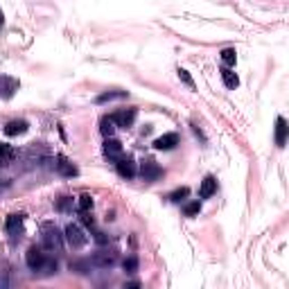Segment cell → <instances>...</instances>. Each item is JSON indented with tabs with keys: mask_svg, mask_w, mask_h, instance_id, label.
I'll use <instances>...</instances> for the list:
<instances>
[{
	"mask_svg": "<svg viewBox=\"0 0 289 289\" xmlns=\"http://www.w3.org/2000/svg\"><path fill=\"white\" fill-rule=\"evenodd\" d=\"M16 149L9 147V144H0V165H9V163H14V158H16Z\"/></svg>",
	"mask_w": 289,
	"mask_h": 289,
	"instance_id": "cell-18",
	"label": "cell"
},
{
	"mask_svg": "<svg viewBox=\"0 0 289 289\" xmlns=\"http://www.w3.org/2000/svg\"><path fill=\"white\" fill-rule=\"evenodd\" d=\"M39 271H41V276H52V273H57V260H50L48 258Z\"/></svg>",
	"mask_w": 289,
	"mask_h": 289,
	"instance_id": "cell-24",
	"label": "cell"
},
{
	"mask_svg": "<svg viewBox=\"0 0 289 289\" xmlns=\"http://www.w3.org/2000/svg\"><path fill=\"white\" fill-rule=\"evenodd\" d=\"M176 144H179V133H163L161 138H156L154 140V147L158 149V152H170V149H174Z\"/></svg>",
	"mask_w": 289,
	"mask_h": 289,
	"instance_id": "cell-11",
	"label": "cell"
},
{
	"mask_svg": "<svg viewBox=\"0 0 289 289\" xmlns=\"http://www.w3.org/2000/svg\"><path fill=\"white\" fill-rule=\"evenodd\" d=\"M102 152H104V156L109 158V161H118L120 156H124V149H122V142L115 140V138H106L104 144H102Z\"/></svg>",
	"mask_w": 289,
	"mask_h": 289,
	"instance_id": "cell-9",
	"label": "cell"
},
{
	"mask_svg": "<svg viewBox=\"0 0 289 289\" xmlns=\"http://www.w3.org/2000/svg\"><path fill=\"white\" fill-rule=\"evenodd\" d=\"M91 262L100 269H111L115 262H118V253L115 251H106V249H100L97 253H93Z\"/></svg>",
	"mask_w": 289,
	"mask_h": 289,
	"instance_id": "cell-7",
	"label": "cell"
},
{
	"mask_svg": "<svg viewBox=\"0 0 289 289\" xmlns=\"http://www.w3.org/2000/svg\"><path fill=\"white\" fill-rule=\"evenodd\" d=\"M79 217H82V224H84V226L95 228V219H93L91 210H82V212H79Z\"/></svg>",
	"mask_w": 289,
	"mask_h": 289,
	"instance_id": "cell-28",
	"label": "cell"
},
{
	"mask_svg": "<svg viewBox=\"0 0 289 289\" xmlns=\"http://www.w3.org/2000/svg\"><path fill=\"white\" fill-rule=\"evenodd\" d=\"M77 210H93V197L91 194H82V197L77 199Z\"/></svg>",
	"mask_w": 289,
	"mask_h": 289,
	"instance_id": "cell-21",
	"label": "cell"
},
{
	"mask_svg": "<svg viewBox=\"0 0 289 289\" xmlns=\"http://www.w3.org/2000/svg\"><path fill=\"white\" fill-rule=\"evenodd\" d=\"M45 260H48V255H45L43 246H30V249H27L25 262H27V267H30L32 271H39V269L43 267Z\"/></svg>",
	"mask_w": 289,
	"mask_h": 289,
	"instance_id": "cell-3",
	"label": "cell"
},
{
	"mask_svg": "<svg viewBox=\"0 0 289 289\" xmlns=\"http://www.w3.org/2000/svg\"><path fill=\"white\" fill-rule=\"evenodd\" d=\"M3 23H5V21H3V12H0V27H3Z\"/></svg>",
	"mask_w": 289,
	"mask_h": 289,
	"instance_id": "cell-31",
	"label": "cell"
},
{
	"mask_svg": "<svg viewBox=\"0 0 289 289\" xmlns=\"http://www.w3.org/2000/svg\"><path fill=\"white\" fill-rule=\"evenodd\" d=\"M63 237H66V242L73 246V249H82V246L88 242L86 233H84L77 224H68L66 231H63Z\"/></svg>",
	"mask_w": 289,
	"mask_h": 289,
	"instance_id": "cell-2",
	"label": "cell"
},
{
	"mask_svg": "<svg viewBox=\"0 0 289 289\" xmlns=\"http://www.w3.org/2000/svg\"><path fill=\"white\" fill-rule=\"evenodd\" d=\"M23 222H25V215H9L7 222H5V231L9 233L12 237H18L23 233Z\"/></svg>",
	"mask_w": 289,
	"mask_h": 289,
	"instance_id": "cell-12",
	"label": "cell"
},
{
	"mask_svg": "<svg viewBox=\"0 0 289 289\" xmlns=\"http://www.w3.org/2000/svg\"><path fill=\"white\" fill-rule=\"evenodd\" d=\"M27 127H30V124H27L25 120H9L3 131H5V136H21V133L27 131Z\"/></svg>",
	"mask_w": 289,
	"mask_h": 289,
	"instance_id": "cell-13",
	"label": "cell"
},
{
	"mask_svg": "<svg viewBox=\"0 0 289 289\" xmlns=\"http://www.w3.org/2000/svg\"><path fill=\"white\" fill-rule=\"evenodd\" d=\"M140 176L147 183H154V181H158L163 176V167L158 165L156 161H152V158H147V161L140 163Z\"/></svg>",
	"mask_w": 289,
	"mask_h": 289,
	"instance_id": "cell-5",
	"label": "cell"
},
{
	"mask_svg": "<svg viewBox=\"0 0 289 289\" xmlns=\"http://www.w3.org/2000/svg\"><path fill=\"white\" fill-rule=\"evenodd\" d=\"M63 240H66V237H63V233L59 231L52 222H48V224H43V226H41V242H43V249H48V251H61Z\"/></svg>",
	"mask_w": 289,
	"mask_h": 289,
	"instance_id": "cell-1",
	"label": "cell"
},
{
	"mask_svg": "<svg viewBox=\"0 0 289 289\" xmlns=\"http://www.w3.org/2000/svg\"><path fill=\"white\" fill-rule=\"evenodd\" d=\"M21 88V82L14 77H9V75H0V97L3 100H9V97H14V93Z\"/></svg>",
	"mask_w": 289,
	"mask_h": 289,
	"instance_id": "cell-8",
	"label": "cell"
},
{
	"mask_svg": "<svg viewBox=\"0 0 289 289\" xmlns=\"http://www.w3.org/2000/svg\"><path fill=\"white\" fill-rule=\"evenodd\" d=\"M136 115H138V109H122V111H115V113L109 115V118L113 120L115 127L129 129V127H133V122H136Z\"/></svg>",
	"mask_w": 289,
	"mask_h": 289,
	"instance_id": "cell-4",
	"label": "cell"
},
{
	"mask_svg": "<svg viewBox=\"0 0 289 289\" xmlns=\"http://www.w3.org/2000/svg\"><path fill=\"white\" fill-rule=\"evenodd\" d=\"M115 170H118V174L122 176V179H127V181L138 174L136 161H133L131 156H120L118 161H115Z\"/></svg>",
	"mask_w": 289,
	"mask_h": 289,
	"instance_id": "cell-6",
	"label": "cell"
},
{
	"mask_svg": "<svg viewBox=\"0 0 289 289\" xmlns=\"http://www.w3.org/2000/svg\"><path fill=\"white\" fill-rule=\"evenodd\" d=\"M188 194H190L188 188H179V190H174V192H172L167 199H170V201H174V203H181L183 199H188Z\"/></svg>",
	"mask_w": 289,
	"mask_h": 289,
	"instance_id": "cell-26",
	"label": "cell"
},
{
	"mask_svg": "<svg viewBox=\"0 0 289 289\" xmlns=\"http://www.w3.org/2000/svg\"><path fill=\"white\" fill-rule=\"evenodd\" d=\"M183 212L185 217H197L199 212H201V201H190L183 206Z\"/></svg>",
	"mask_w": 289,
	"mask_h": 289,
	"instance_id": "cell-20",
	"label": "cell"
},
{
	"mask_svg": "<svg viewBox=\"0 0 289 289\" xmlns=\"http://www.w3.org/2000/svg\"><path fill=\"white\" fill-rule=\"evenodd\" d=\"M138 264H140V262H138L136 255H129V258L122 262V267H124V271H127V273H136L138 271Z\"/></svg>",
	"mask_w": 289,
	"mask_h": 289,
	"instance_id": "cell-25",
	"label": "cell"
},
{
	"mask_svg": "<svg viewBox=\"0 0 289 289\" xmlns=\"http://www.w3.org/2000/svg\"><path fill=\"white\" fill-rule=\"evenodd\" d=\"M73 206H75L73 197H59V201H57V210L59 212H70Z\"/></svg>",
	"mask_w": 289,
	"mask_h": 289,
	"instance_id": "cell-22",
	"label": "cell"
},
{
	"mask_svg": "<svg viewBox=\"0 0 289 289\" xmlns=\"http://www.w3.org/2000/svg\"><path fill=\"white\" fill-rule=\"evenodd\" d=\"M129 93L127 91H109V93H102V95L95 97L97 104H106V102H113V100H124Z\"/></svg>",
	"mask_w": 289,
	"mask_h": 289,
	"instance_id": "cell-17",
	"label": "cell"
},
{
	"mask_svg": "<svg viewBox=\"0 0 289 289\" xmlns=\"http://www.w3.org/2000/svg\"><path fill=\"white\" fill-rule=\"evenodd\" d=\"M70 271L86 276V273H88V262H86V260H75V262H70Z\"/></svg>",
	"mask_w": 289,
	"mask_h": 289,
	"instance_id": "cell-27",
	"label": "cell"
},
{
	"mask_svg": "<svg viewBox=\"0 0 289 289\" xmlns=\"http://www.w3.org/2000/svg\"><path fill=\"white\" fill-rule=\"evenodd\" d=\"M287 131H289L287 120L280 115V118L276 120V144H278V147H285V142H287Z\"/></svg>",
	"mask_w": 289,
	"mask_h": 289,
	"instance_id": "cell-15",
	"label": "cell"
},
{
	"mask_svg": "<svg viewBox=\"0 0 289 289\" xmlns=\"http://www.w3.org/2000/svg\"><path fill=\"white\" fill-rule=\"evenodd\" d=\"M215 192H217V179H215V176L208 174L206 179L201 181V188H199V197H201V199H210Z\"/></svg>",
	"mask_w": 289,
	"mask_h": 289,
	"instance_id": "cell-14",
	"label": "cell"
},
{
	"mask_svg": "<svg viewBox=\"0 0 289 289\" xmlns=\"http://www.w3.org/2000/svg\"><path fill=\"white\" fill-rule=\"evenodd\" d=\"M179 77H181V82H183V84H188L190 88H194V82H192V77H190V73H188V70L179 68Z\"/></svg>",
	"mask_w": 289,
	"mask_h": 289,
	"instance_id": "cell-29",
	"label": "cell"
},
{
	"mask_svg": "<svg viewBox=\"0 0 289 289\" xmlns=\"http://www.w3.org/2000/svg\"><path fill=\"white\" fill-rule=\"evenodd\" d=\"M54 170H57L61 176H68V179H73V176H77V174H79L77 165H75L73 161H68L66 156H57V163H54Z\"/></svg>",
	"mask_w": 289,
	"mask_h": 289,
	"instance_id": "cell-10",
	"label": "cell"
},
{
	"mask_svg": "<svg viewBox=\"0 0 289 289\" xmlns=\"http://www.w3.org/2000/svg\"><path fill=\"white\" fill-rule=\"evenodd\" d=\"M100 133L104 138H113V133H115V124H113V120L109 118V115H104V118L100 120Z\"/></svg>",
	"mask_w": 289,
	"mask_h": 289,
	"instance_id": "cell-19",
	"label": "cell"
},
{
	"mask_svg": "<svg viewBox=\"0 0 289 289\" xmlns=\"http://www.w3.org/2000/svg\"><path fill=\"white\" fill-rule=\"evenodd\" d=\"M222 61L226 63V66H235V61H237V52H235L233 48L222 50Z\"/></svg>",
	"mask_w": 289,
	"mask_h": 289,
	"instance_id": "cell-23",
	"label": "cell"
},
{
	"mask_svg": "<svg viewBox=\"0 0 289 289\" xmlns=\"http://www.w3.org/2000/svg\"><path fill=\"white\" fill-rule=\"evenodd\" d=\"M95 242H97V244H106L109 237H106V233H95Z\"/></svg>",
	"mask_w": 289,
	"mask_h": 289,
	"instance_id": "cell-30",
	"label": "cell"
},
{
	"mask_svg": "<svg viewBox=\"0 0 289 289\" xmlns=\"http://www.w3.org/2000/svg\"><path fill=\"white\" fill-rule=\"evenodd\" d=\"M219 73H222V82H224V86H226V88H231V91H235V88L240 86V77H237V75L233 73L228 66H224Z\"/></svg>",
	"mask_w": 289,
	"mask_h": 289,
	"instance_id": "cell-16",
	"label": "cell"
}]
</instances>
